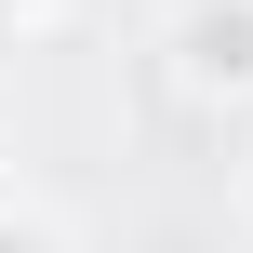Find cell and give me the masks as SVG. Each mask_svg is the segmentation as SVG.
<instances>
[{
  "mask_svg": "<svg viewBox=\"0 0 253 253\" xmlns=\"http://www.w3.org/2000/svg\"><path fill=\"white\" fill-rule=\"evenodd\" d=\"M160 67H173V93H200V107H253V0H173Z\"/></svg>",
  "mask_w": 253,
  "mask_h": 253,
  "instance_id": "cell-1",
  "label": "cell"
},
{
  "mask_svg": "<svg viewBox=\"0 0 253 253\" xmlns=\"http://www.w3.org/2000/svg\"><path fill=\"white\" fill-rule=\"evenodd\" d=\"M0 253H53V240H40V227H27V213H13V227H0Z\"/></svg>",
  "mask_w": 253,
  "mask_h": 253,
  "instance_id": "cell-2",
  "label": "cell"
},
{
  "mask_svg": "<svg viewBox=\"0 0 253 253\" xmlns=\"http://www.w3.org/2000/svg\"><path fill=\"white\" fill-rule=\"evenodd\" d=\"M240 227H253V147H240Z\"/></svg>",
  "mask_w": 253,
  "mask_h": 253,
  "instance_id": "cell-3",
  "label": "cell"
},
{
  "mask_svg": "<svg viewBox=\"0 0 253 253\" xmlns=\"http://www.w3.org/2000/svg\"><path fill=\"white\" fill-rule=\"evenodd\" d=\"M0 227H13V160H0Z\"/></svg>",
  "mask_w": 253,
  "mask_h": 253,
  "instance_id": "cell-4",
  "label": "cell"
}]
</instances>
